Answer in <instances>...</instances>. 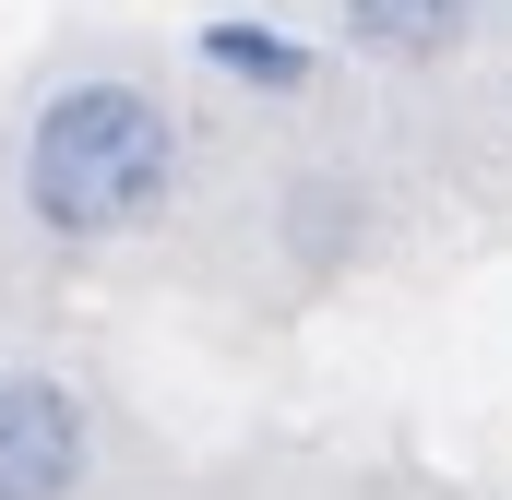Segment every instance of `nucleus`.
Segmentation results:
<instances>
[{
    "instance_id": "nucleus-1",
    "label": "nucleus",
    "mask_w": 512,
    "mask_h": 500,
    "mask_svg": "<svg viewBox=\"0 0 512 500\" xmlns=\"http://www.w3.org/2000/svg\"><path fill=\"white\" fill-rule=\"evenodd\" d=\"M179 179V120L143 84H60L24 131V203L48 239H131Z\"/></svg>"
},
{
    "instance_id": "nucleus-2",
    "label": "nucleus",
    "mask_w": 512,
    "mask_h": 500,
    "mask_svg": "<svg viewBox=\"0 0 512 500\" xmlns=\"http://www.w3.org/2000/svg\"><path fill=\"white\" fill-rule=\"evenodd\" d=\"M84 489V405L48 370H0V500H72Z\"/></svg>"
},
{
    "instance_id": "nucleus-3",
    "label": "nucleus",
    "mask_w": 512,
    "mask_h": 500,
    "mask_svg": "<svg viewBox=\"0 0 512 500\" xmlns=\"http://www.w3.org/2000/svg\"><path fill=\"white\" fill-rule=\"evenodd\" d=\"M465 24H477V0H346V36L382 60H441Z\"/></svg>"
},
{
    "instance_id": "nucleus-4",
    "label": "nucleus",
    "mask_w": 512,
    "mask_h": 500,
    "mask_svg": "<svg viewBox=\"0 0 512 500\" xmlns=\"http://www.w3.org/2000/svg\"><path fill=\"white\" fill-rule=\"evenodd\" d=\"M203 72H227V84H251V96H298V84H310V48L274 36V24L215 12V24H203Z\"/></svg>"
}]
</instances>
